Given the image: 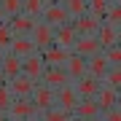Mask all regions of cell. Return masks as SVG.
Instances as JSON below:
<instances>
[{
    "instance_id": "cell-6",
    "label": "cell",
    "mask_w": 121,
    "mask_h": 121,
    "mask_svg": "<svg viewBox=\"0 0 121 121\" xmlns=\"http://www.w3.org/2000/svg\"><path fill=\"white\" fill-rule=\"evenodd\" d=\"M75 40H78V32H75V27H73V19H70L67 24H59V27L54 30V43H56V46L70 48V51H73Z\"/></svg>"
},
{
    "instance_id": "cell-18",
    "label": "cell",
    "mask_w": 121,
    "mask_h": 121,
    "mask_svg": "<svg viewBox=\"0 0 121 121\" xmlns=\"http://www.w3.org/2000/svg\"><path fill=\"white\" fill-rule=\"evenodd\" d=\"M108 70H110V65H108V56H105V51H97V54L89 56V67H86L89 75H94V78H99V81H102Z\"/></svg>"
},
{
    "instance_id": "cell-8",
    "label": "cell",
    "mask_w": 121,
    "mask_h": 121,
    "mask_svg": "<svg viewBox=\"0 0 121 121\" xmlns=\"http://www.w3.org/2000/svg\"><path fill=\"white\" fill-rule=\"evenodd\" d=\"M5 83L11 86L13 99H19V97H32V91H35V81L27 78L24 73H19L16 78H11V81H5Z\"/></svg>"
},
{
    "instance_id": "cell-24",
    "label": "cell",
    "mask_w": 121,
    "mask_h": 121,
    "mask_svg": "<svg viewBox=\"0 0 121 121\" xmlns=\"http://www.w3.org/2000/svg\"><path fill=\"white\" fill-rule=\"evenodd\" d=\"M43 8H46L43 0H22V11H24V13H30V16H35V19H40Z\"/></svg>"
},
{
    "instance_id": "cell-3",
    "label": "cell",
    "mask_w": 121,
    "mask_h": 121,
    "mask_svg": "<svg viewBox=\"0 0 121 121\" xmlns=\"http://www.w3.org/2000/svg\"><path fill=\"white\" fill-rule=\"evenodd\" d=\"M43 70H46V62H43V56H40V51H35V54H30V56L22 59V73L27 78H32L35 83L43 78Z\"/></svg>"
},
{
    "instance_id": "cell-37",
    "label": "cell",
    "mask_w": 121,
    "mask_h": 121,
    "mask_svg": "<svg viewBox=\"0 0 121 121\" xmlns=\"http://www.w3.org/2000/svg\"><path fill=\"white\" fill-rule=\"evenodd\" d=\"M0 83H5V78H3V70H0Z\"/></svg>"
},
{
    "instance_id": "cell-5",
    "label": "cell",
    "mask_w": 121,
    "mask_h": 121,
    "mask_svg": "<svg viewBox=\"0 0 121 121\" xmlns=\"http://www.w3.org/2000/svg\"><path fill=\"white\" fill-rule=\"evenodd\" d=\"M40 22L51 24L54 30H56L59 24H67L70 16H67V11H65V5H62V3H51V5H46V8H43V13H40Z\"/></svg>"
},
{
    "instance_id": "cell-38",
    "label": "cell",
    "mask_w": 121,
    "mask_h": 121,
    "mask_svg": "<svg viewBox=\"0 0 121 121\" xmlns=\"http://www.w3.org/2000/svg\"><path fill=\"white\" fill-rule=\"evenodd\" d=\"M3 56H5V51H3V48H0V62H3Z\"/></svg>"
},
{
    "instance_id": "cell-21",
    "label": "cell",
    "mask_w": 121,
    "mask_h": 121,
    "mask_svg": "<svg viewBox=\"0 0 121 121\" xmlns=\"http://www.w3.org/2000/svg\"><path fill=\"white\" fill-rule=\"evenodd\" d=\"M97 105L102 110H108V108H116V102H118V89H113V86H99V91H97Z\"/></svg>"
},
{
    "instance_id": "cell-41",
    "label": "cell",
    "mask_w": 121,
    "mask_h": 121,
    "mask_svg": "<svg viewBox=\"0 0 121 121\" xmlns=\"http://www.w3.org/2000/svg\"><path fill=\"white\" fill-rule=\"evenodd\" d=\"M91 121H102V116H97V118H91Z\"/></svg>"
},
{
    "instance_id": "cell-28",
    "label": "cell",
    "mask_w": 121,
    "mask_h": 121,
    "mask_svg": "<svg viewBox=\"0 0 121 121\" xmlns=\"http://www.w3.org/2000/svg\"><path fill=\"white\" fill-rule=\"evenodd\" d=\"M105 86H113V89H121V67H110L102 78Z\"/></svg>"
},
{
    "instance_id": "cell-10",
    "label": "cell",
    "mask_w": 121,
    "mask_h": 121,
    "mask_svg": "<svg viewBox=\"0 0 121 121\" xmlns=\"http://www.w3.org/2000/svg\"><path fill=\"white\" fill-rule=\"evenodd\" d=\"M73 86H75V91H78V97H97V91H99V86H102V81L99 78H94V75H81L78 81H73Z\"/></svg>"
},
{
    "instance_id": "cell-30",
    "label": "cell",
    "mask_w": 121,
    "mask_h": 121,
    "mask_svg": "<svg viewBox=\"0 0 121 121\" xmlns=\"http://www.w3.org/2000/svg\"><path fill=\"white\" fill-rule=\"evenodd\" d=\"M108 0H89V13H94V16L105 19V13H108Z\"/></svg>"
},
{
    "instance_id": "cell-27",
    "label": "cell",
    "mask_w": 121,
    "mask_h": 121,
    "mask_svg": "<svg viewBox=\"0 0 121 121\" xmlns=\"http://www.w3.org/2000/svg\"><path fill=\"white\" fill-rule=\"evenodd\" d=\"M102 22H108L113 27H121V3H110L108 5V13H105Z\"/></svg>"
},
{
    "instance_id": "cell-26",
    "label": "cell",
    "mask_w": 121,
    "mask_h": 121,
    "mask_svg": "<svg viewBox=\"0 0 121 121\" xmlns=\"http://www.w3.org/2000/svg\"><path fill=\"white\" fill-rule=\"evenodd\" d=\"M11 40H13V30H11L8 19H5V22H0V48L8 51V48H11Z\"/></svg>"
},
{
    "instance_id": "cell-22",
    "label": "cell",
    "mask_w": 121,
    "mask_h": 121,
    "mask_svg": "<svg viewBox=\"0 0 121 121\" xmlns=\"http://www.w3.org/2000/svg\"><path fill=\"white\" fill-rule=\"evenodd\" d=\"M62 5H65L70 19H78V16H83L89 11V0H62Z\"/></svg>"
},
{
    "instance_id": "cell-14",
    "label": "cell",
    "mask_w": 121,
    "mask_h": 121,
    "mask_svg": "<svg viewBox=\"0 0 121 121\" xmlns=\"http://www.w3.org/2000/svg\"><path fill=\"white\" fill-rule=\"evenodd\" d=\"M40 83H46V86H51V89H59V86L73 83V81L67 78V70H65V67H46V70H43V78H40Z\"/></svg>"
},
{
    "instance_id": "cell-32",
    "label": "cell",
    "mask_w": 121,
    "mask_h": 121,
    "mask_svg": "<svg viewBox=\"0 0 121 121\" xmlns=\"http://www.w3.org/2000/svg\"><path fill=\"white\" fill-rule=\"evenodd\" d=\"M102 121H121V108L116 105V108H108V110H102Z\"/></svg>"
},
{
    "instance_id": "cell-19",
    "label": "cell",
    "mask_w": 121,
    "mask_h": 121,
    "mask_svg": "<svg viewBox=\"0 0 121 121\" xmlns=\"http://www.w3.org/2000/svg\"><path fill=\"white\" fill-rule=\"evenodd\" d=\"M0 70H3V78H5V81H11V78H16L19 73H22V56H16V54L5 51L3 62H0Z\"/></svg>"
},
{
    "instance_id": "cell-43",
    "label": "cell",
    "mask_w": 121,
    "mask_h": 121,
    "mask_svg": "<svg viewBox=\"0 0 121 121\" xmlns=\"http://www.w3.org/2000/svg\"><path fill=\"white\" fill-rule=\"evenodd\" d=\"M108 3H121V0H108Z\"/></svg>"
},
{
    "instance_id": "cell-29",
    "label": "cell",
    "mask_w": 121,
    "mask_h": 121,
    "mask_svg": "<svg viewBox=\"0 0 121 121\" xmlns=\"http://www.w3.org/2000/svg\"><path fill=\"white\" fill-rule=\"evenodd\" d=\"M105 56H108V65L110 67H121V43L105 48Z\"/></svg>"
},
{
    "instance_id": "cell-31",
    "label": "cell",
    "mask_w": 121,
    "mask_h": 121,
    "mask_svg": "<svg viewBox=\"0 0 121 121\" xmlns=\"http://www.w3.org/2000/svg\"><path fill=\"white\" fill-rule=\"evenodd\" d=\"M13 102V94H11V86L8 83H0V110H8Z\"/></svg>"
},
{
    "instance_id": "cell-12",
    "label": "cell",
    "mask_w": 121,
    "mask_h": 121,
    "mask_svg": "<svg viewBox=\"0 0 121 121\" xmlns=\"http://www.w3.org/2000/svg\"><path fill=\"white\" fill-rule=\"evenodd\" d=\"M73 113H75V116H81V118H86V121H91V118L102 116V108L97 105L94 97H83V99H78V102H75Z\"/></svg>"
},
{
    "instance_id": "cell-44",
    "label": "cell",
    "mask_w": 121,
    "mask_h": 121,
    "mask_svg": "<svg viewBox=\"0 0 121 121\" xmlns=\"http://www.w3.org/2000/svg\"><path fill=\"white\" fill-rule=\"evenodd\" d=\"M5 121H13V118H5Z\"/></svg>"
},
{
    "instance_id": "cell-35",
    "label": "cell",
    "mask_w": 121,
    "mask_h": 121,
    "mask_svg": "<svg viewBox=\"0 0 121 121\" xmlns=\"http://www.w3.org/2000/svg\"><path fill=\"white\" fill-rule=\"evenodd\" d=\"M5 118H8V116H5V110H0V121H5Z\"/></svg>"
},
{
    "instance_id": "cell-17",
    "label": "cell",
    "mask_w": 121,
    "mask_h": 121,
    "mask_svg": "<svg viewBox=\"0 0 121 121\" xmlns=\"http://www.w3.org/2000/svg\"><path fill=\"white\" fill-rule=\"evenodd\" d=\"M78 99H81V97H78V91H75L73 83H65V86H59V89H56V105H59V108L73 110Z\"/></svg>"
},
{
    "instance_id": "cell-33",
    "label": "cell",
    "mask_w": 121,
    "mask_h": 121,
    "mask_svg": "<svg viewBox=\"0 0 121 121\" xmlns=\"http://www.w3.org/2000/svg\"><path fill=\"white\" fill-rule=\"evenodd\" d=\"M70 121H86V118H81V116H75V113H73V116H70Z\"/></svg>"
},
{
    "instance_id": "cell-13",
    "label": "cell",
    "mask_w": 121,
    "mask_h": 121,
    "mask_svg": "<svg viewBox=\"0 0 121 121\" xmlns=\"http://www.w3.org/2000/svg\"><path fill=\"white\" fill-rule=\"evenodd\" d=\"M73 51H75V54H81V56H86V59H89L91 54L102 51V46H99L97 35H78V40H75Z\"/></svg>"
},
{
    "instance_id": "cell-39",
    "label": "cell",
    "mask_w": 121,
    "mask_h": 121,
    "mask_svg": "<svg viewBox=\"0 0 121 121\" xmlns=\"http://www.w3.org/2000/svg\"><path fill=\"white\" fill-rule=\"evenodd\" d=\"M27 121H40V118H38V116H32V118H27Z\"/></svg>"
},
{
    "instance_id": "cell-4",
    "label": "cell",
    "mask_w": 121,
    "mask_h": 121,
    "mask_svg": "<svg viewBox=\"0 0 121 121\" xmlns=\"http://www.w3.org/2000/svg\"><path fill=\"white\" fill-rule=\"evenodd\" d=\"M32 102L40 108V113L43 110H48V108H54L56 105V89H51V86H46V83H35V91H32Z\"/></svg>"
},
{
    "instance_id": "cell-23",
    "label": "cell",
    "mask_w": 121,
    "mask_h": 121,
    "mask_svg": "<svg viewBox=\"0 0 121 121\" xmlns=\"http://www.w3.org/2000/svg\"><path fill=\"white\" fill-rule=\"evenodd\" d=\"M70 116H73V110H65V108H59V105H54V108H48L40 113V121H70Z\"/></svg>"
},
{
    "instance_id": "cell-40",
    "label": "cell",
    "mask_w": 121,
    "mask_h": 121,
    "mask_svg": "<svg viewBox=\"0 0 121 121\" xmlns=\"http://www.w3.org/2000/svg\"><path fill=\"white\" fill-rule=\"evenodd\" d=\"M0 22H5V16H3V11H0Z\"/></svg>"
},
{
    "instance_id": "cell-2",
    "label": "cell",
    "mask_w": 121,
    "mask_h": 121,
    "mask_svg": "<svg viewBox=\"0 0 121 121\" xmlns=\"http://www.w3.org/2000/svg\"><path fill=\"white\" fill-rule=\"evenodd\" d=\"M30 38H32L35 48H38V51H43V48L54 46V27L38 19V22H35V27H32V32H30Z\"/></svg>"
},
{
    "instance_id": "cell-1",
    "label": "cell",
    "mask_w": 121,
    "mask_h": 121,
    "mask_svg": "<svg viewBox=\"0 0 121 121\" xmlns=\"http://www.w3.org/2000/svg\"><path fill=\"white\" fill-rule=\"evenodd\" d=\"M5 116L13 118V121H27L32 116H40V108L32 102V97H19L11 102V108L5 110Z\"/></svg>"
},
{
    "instance_id": "cell-16",
    "label": "cell",
    "mask_w": 121,
    "mask_h": 121,
    "mask_svg": "<svg viewBox=\"0 0 121 121\" xmlns=\"http://www.w3.org/2000/svg\"><path fill=\"white\" fill-rule=\"evenodd\" d=\"M8 51L24 59V56L35 54L38 48H35V43H32V38H30V35H13V40H11V48H8Z\"/></svg>"
},
{
    "instance_id": "cell-15",
    "label": "cell",
    "mask_w": 121,
    "mask_h": 121,
    "mask_svg": "<svg viewBox=\"0 0 121 121\" xmlns=\"http://www.w3.org/2000/svg\"><path fill=\"white\" fill-rule=\"evenodd\" d=\"M35 22H38V19L30 16V13H24V11L8 19V24H11L13 35H30V32H32V27H35Z\"/></svg>"
},
{
    "instance_id": "cell-20",
    "label": "cell",
    "mask_w": 121,
    "mask_h": 121,
    "mask_svg": "<svg viewBox=\"0 0 121 121\" xmlns=\"http://www.w3.org/2000/svg\"><path fill=\"white\" fill-rule=\"evenodd\" d=\"M97 40H99V46H102V51H105V48H110V46H116V43H118V27L102 22V24H99V30H97Z\"/></svg>"
},
{
    "instance_id": "cell-25",
    "label": "cell",
    "mask_w": 121,
    "mask_h": 121,
    "mask_svg": "<svg viewBox=\"0 0 121 121\" xmlns=\"http://www.w3.org/2000/svg\"><path fill=\"white\" fill-rule=\"evenodd\" d=\"M0 11L5 19L16 16V13H22V0H0Z\"/></svg>"
},
{
    "instance_id": "cell-42",
    "label": "cell",
    "mask_w": 121,
    "mask_h": 121,
    "mask_svg": "<svg viewBox=\"0 0 121 121\" xmlns=\"http://www.w3.org/2000/svg\"><path fill=\"white\" fill-rule=\"evenodd\" d=\"M118 43H121V27H118Z\"/></svg>"
},
{
    "instance_id": "cell-9",
    "label": "cell",
    "mask_w": 121,
    "mask_h": 121,
    "mask_svg": "<svg viewBox=\"0 0 121 121\" xmlns=\"http://www.w3.org/2000/svg\"><path fill=\"white\" fill-rule=\"evenodd\" d=\"M86 67H89V59H86V56L70 51L67 62H65V70H67V78H70V81H78L81 75H86Z\"/></svg>"
},
{
    "instance_id": "cell-11",
    "label": "cell",
    "mask_w": 121,
    "mask_h": 121,
    "mask_svg": "<svg viewBox=\"0 0 121 121\" xmlns=\"http://www.w3.org/2000/svg\"><path fill=\"white\" fill-rule=\"evenodd\" d=\"M99 24H102V19L94 16V13H89V11L83 13V16L73 19V27H75V32H78V35H97Z\"/></svg>"
},
{
    "instance_id": "cell-36",
    "label": "cell",
    "mask_w": 121,
    "mask_h": 121,
    "mask_svg": "<svg viewBox=\"0 0 121 121\" xmlns=\"http://www.w3.org/2000/svg\"><path fill=\"white\" fill-rule=\"evenodd\" d=\"M116 105H118V108H121V89H118V102H116Z\"/></svg>"
},
{
    "instance_id": "cell-34",
    "label": "cell",
    "mask_w": 121,
    "mask_h": 121,
    "mask_svg": "<svg viewBox=\"0 0 121 121\" xmlns=\"http://www.w3.org/2000/svg\"><path fill=\"white\" fill-rule=\"evenodd\" d=\"M43 3H46V5H51V3H62V0H43Z\"/></svg>"
},
{
    "instance_id": "cell-7",
    "label": "cell",
    "mask_w": 121,
    "mask_h": 121,
    "mask_svg": "<svg viewBox=\"0 0 121 121\" xmlns=\"http://www.w3.org/2000/svg\"><path fill=\"white\" fill-rule=\"evenodd\" d=\"M40 56H43V62H46V67H65V62H67V56H70V48H62V46H48L40 51Z\"/></svg>"
}]
</instances>
